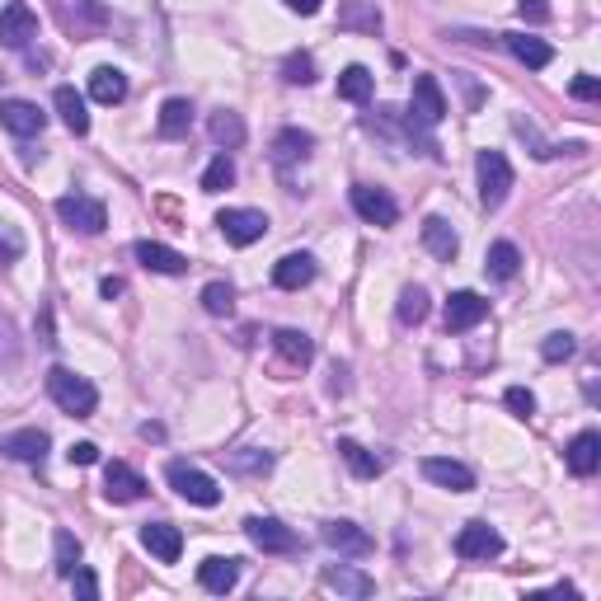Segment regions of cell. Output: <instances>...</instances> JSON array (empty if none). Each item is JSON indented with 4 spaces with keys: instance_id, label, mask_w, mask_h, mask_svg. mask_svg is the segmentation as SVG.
<instances>
[{
    "instance_id": "6da1fadb",
    "label": "cell",
    "mask_w": 601,
    "mask_h": 601,
    "mask_svg": "<svg viewBox=\"0 0 601 601\" xmlns=\"http://www.w3.org/2000/svg\"><path fill=\"white\" fill-rule=\"evenodd\" d=\"M47 395H52V404L71 418H90L94 409H99V390H94L85 376H76L71 367L47 371Z\"/></svg>"
},
{
    "instance_id": "7a4b0ae2",
    "label": "cell",
    "mask_w": 601,
    "mask_h": 601,
    "mask_svg": "<svg viewBox=\"0 0 601 601\" xmlns=\"http://www.w3.org/2000/svg\"><path fill=\"white\" fill-rule=\"evenodd\" d=\"M165 479H170L174 494L188 498V503H198V508H216V503H221V484H216L212 475H202L198 465L170 461V465H165Z\"/></svg>"
},
{
    "instance_id": "3957f363",
    "label": "cell",
    "mask_w": 601,
    "mask_h": 601,
    "mask_svg": "<svg viewBox=\"0 0 601 601\" xmlns=\"http://www.w3.org/2000/svg\"><path fill=\"white\" fill-rule=\"evenodd\" d=\"M475 174H479V202L494 212L503 207V198L512 193V165L503 151H479L475 155Z\"/></svg>"
},
{
    "instance_id": "277c9868",
    "label": "cell",
    "mask_w": 601,
    "mask_h": 601,
    "mask_svg": "<svg viewBox=\"0 0 601 601\" xmlns=\"http://www.w3.org/2000/svg\"><path fill=\"white\" fill-rule=\"evenodd\" d=\"M216 226H221V235H226V245L249 249L254 240L268 235V216H263L259 207H226V212L216 216Z\"/></svg>"
},
{
    "instance_id": "5b68a950",
    "label": "cell",
    "mask_w": 601,
    "mask_h": 601,
    "mask_svg": "<svg viewBox=\"0 0 601 601\" xmlns=\"http://www.w3.org/2000/svg\"><path fill=\"white\" fill-rule=\"evenodd\" d=\"M447 118V94L437 85V76H414V99H409V123L423 132V127H437Z\"/></svg>"
},
{
    "instance_id": "8992f818",
    "label": "cell",
    "mask_w": 601,
    "mask_h": 601,
    "mask_svg": "<svg viewBox=\"0 0 601 601\" xmlns=\"http://www.w3.org/2000/svg\"><path fill=\"white\" fill-rule=\"evenodd\" d=\"M57 216H62L71 231L80 235H99L108 226V212L99 198H85V193H66V198H57Z\"/></svg>"
},
{
    "instance_id": "52a82bcc",
    "label": "cell",
    "mask_w": 601,
    "mask_h": 601,
    "mask_svg": "<svg viewBox=\"0 0 601 601\" xmlns=\"http://www.w3.org/2000/svg\"><path fill=\"white\" fill-rule=\"evenodd\" d=\"M456 555L470 559V564H489V559L503 555V536L489 522H465L456 531Z\"/></svg>"
},
{
    "instance_id": "ba28073f",
    "label": "cell",
    "mask_w": 601,
    "mask_h": 601,
    "mask_svg": "<svg viewBox=\"0 0 601 601\" xmlns=\"http://www.w3.org/2000/svg\"><path fill=\"white\" fill-rule=\"evenodd\" d=\"M348 198H353V212L362 216L367 226H381V231H386V226H395V221H400V207H395V198H390L386 188L353 184V193H348Z\"/></svg>"
},
{
    "instance_id": "9c48e42d",
    "label": "cell",
    "mask_w": 601,
    "mask_h": 601,
    "mask_svg": "<svg viewBox=\"0 0 601 601\" xmlns=\"http://www.w3.org/2000/svg\"><path fill=\"white\" fill-rule=\"evenodd\" d=\"M245 536L254 540V550H263V555H292L296 545H301L292 526H282L278 517H245Z\"/></svg>"
},
{
    "instance_id": "30bf717a",
    "label": "cell",
    "mask_w": 601,
    "mask_h": 601,
    "mask_svg": "<svg viewBox=\"0 0 601 601\" xmlns=\"http://www.w3.org/2000/svg\"><path fill=\"white\" fill-rule=\"evenodd\" d=\"M320 540L334 550V555H348V559H362L371 555V536L362 531L357 522H348V517H334V522L320 526Z\"/></svg>"
},
{
    "instance_id": "8fae6325",
    "label": "cell",
    "mask_w": 601,
    "mask_h": 601,
    "mask_svg": "<svg viewBox=\"0 0 601 601\" xmlns=\"http://www.w3.org/2000/svg\"><path fill=\"white\" fill-rule=\"evenodd\" d=\"M33 38H38V15L24 0H10L0 10V47H29Z\"/></svg>"
},
{
    "instance_id": "7c38bea8",
    "label": "cell",
    "mask_w": 601,
    "mask_h": 601,
    "mask_svg": "<svg viewBox=\"0 0 601 601\" xmlns=\"http://www.w3.org/2000/svg\"><path fill=\"white\" fill-rule=\"evenodd\" d=\"M47 447H52V437H47L43 428H19V432H5V437H0V456L24 461V465H43Z\"/></svg>"
},
{
    "instance_id": "4fadbf2b",
    "label": "cell",
    "mask_w": 601,
    "mask_h": 601,
    "mask_svg": "<svg viewBox=\"0 0 601 601\" xmlns=\"http://www.w3.org/2000/svg\"><path fill=\"white\" fill-rule=\"evenodd\" d=\"M141 494H146V479H141L127 461H108L104 465V498L108 503H137Z\"/></svg>"
},
{
    "instance_id": "5bb4252c",
    "label": "cell",
    "mask_w": 601,
    "mask_h": 601,
    "mask_svg": "<svg viewBox=\"0 0 601 601\" xmlns=\"http://www.w3.org/2000/svg\"><path fill=\"white\" fill-rule=\"evenodd\" d=\"M0 127L15 132V137H38L47 127V113L38 104H29V99H5L0 104Z\"/></svg>"
},
{
    "instance_id": "9a60e30c",
    "label": "cell",
    "mask_w": 601,
    "mask_h": 601,
    "mask_svg": "<svg viewBox=\"0 0 601 601\" xmlns=\"http://www.w3.org/2000/svg\"><path fill=\"white\" fill-rule=\"evenodd\" d=\"M423 479H432L437 489H451V494H470L475 489V470L461 461H447V456H428L423 461Z\"/></svg>"
},
{
    "instance_id": "2e32d148",
    "label": "cell",
    "mask_w": 601,
    "mask_h": 601,
    "mask_svg": "<svg viewBox=\"0 0 601 601\" xmlns=\"http://www.w3.org/2000/svg\"><path fill=\"white\" fill-rule=\"evenodd\" d=\"M141 545H146L160 564H179V555H184V536H179V526H170V522H146L141 526Z\"/></svg>"
},
{
    "instance_id": "e0dca14e",
    "label": "cell",
    "mask_w": 601,
    "mask_h": 601,
    "mask_svg": "<svg viewBox=\"0 0 601 601\" xmlns=\"http://www.w3.org/2000/svg\"><path fill=\"white\" fill-rule=\"evenodd\" d=\"M484 315H489V301H484L479 292H451V301H447V334H465V329H475Z\"/></svg>"
},
{
    "instance_id": "ac0fdd59",
    "label": "cell",
    "mask_w": 601,
    "mask_h": 601,
    "mask_svg": "<svg viewBox=\"0 0 601 601\" xmlns=\"http://www.w3.org/2000/svg\"><path fill=\"white\" fill-rule=\"evenodd\" d=\"M240 564H245V559H221V555L202 559V564H198V583L207 587L212 597H226V592H235V583H240Z\"/></svg>"
},
{
    "instance_id": "d6986e66",
    "label": "cell",
    "mask_w": 601,
    "mask_h": 601,
    "mask_svg": "<svg viewBox=\"0 0 601 601\" xmlns=\"http://www.w3.org/2000/svg\"><path fill=\"white\" fill-rule=\"evenodd\" d=\"M137 259L141 268H151V273H165V278H179V273H188V259L179 254V249L160 245V240H141L137 245Z\"/></svg>"
},
{
    "instance_id": "ffe728a7",
    "label": "cell",
    "mask_w": 601,
    "mask_h": 601,
    "mask_svg": "<svg viewBox=\"0 0 601 601\" xmlns=\"http://www.w3.org/2000/svg\"><path fill=\"white\" fill-rule=\"evenodd\" d=\"M273 282H278L282 292H301V287L315 282V259L310 254H282L273 263Z\"/></svg>"
},
{
    "instance_id": "44dd1931",
    "label": "cell",
    "mask_w": 601,
    "mask_h": 601,
    "mask_svg": "<svg viewBox=\"0 0 601 601\" xmlns=\"http://www.w3.org/2000/svg\"><path fill=\"white\" fill-rule=\"evenodd\" d=\"M564 461H569V470H573L578 479L597 475V465H601V437H597V432H578L569 447H564Z\"/></svg>"
},
{
    "instance_id": "7402d4cb",
    "label": "cell",
    "mask_w": 601,
    "mask_h": 601,
    "mask_svg": "<svg viewBox=\"0 0 601 601\" xmlns=\"http://www.w3.org/2000/svg\"><path fill=\"white\" fill-rule=\"evenodd\" d=\"M423 245H428L432 259L451 263L456 254H461V235L451 231V221H442V216H428V221H423Z\"/></svg>"
},
{
    "instance_id": "603a6c76",
    "label": "cell",
    "mask_w": 601,
    "mask_h": 601,
    "mask_svg": "<svg viewBox=\"0 0 601 601\" xmlns=\"http://www.w3.org/2000/svg\"><path fill=\"white\" fill-rule=\"evenodd\" d=\"M503 47H508L522 66H531V71H540V66L555 62V47L540 43V38H531V33H503Z\"/></svg>"
},
{
    "instance_id": "cb8c5ba5",
    "label": "cell",
    "mask_w": 601,
    "mask_h": 601,
    "mask_svg": "<svg viewBox=\"0 0 601 601\" xmlns=\"http://www.w3.org/2000/svg\"><path fill=\"white\" fill-rule=\"evenodd\" d=\"M324 587H329V592H339V597H357V601L376 592V583H371L367 573L348 569V564H329V569H324Z\"/></svg>"
},
{
    "instance_id": "d4e9b609",
    "label": "cell",
    "mask_w": 601,
    "mask_h": 601,
    "mask_svg": "<svg viewBox=\"0 0 601 601\" xmlns=\"http://www.w3.org/2000/svg\"><path fill=\"white\" fill-rule=\"evenodd\" d=\"M207 132H212V141L221 146V151H235V146H245V118L235 113V108H216L212 123H207Z\"/></svg>"
},
{
    "instance_id": "484cf974",
    "label": "cell",
    "mask_w": 601,
    "mask_h": 601,
    "mask_svg": "<svg viewBox=\"0 0 601 601\" xmlns=\"http://www.w3.org/2000/svg\"><path fill=\"white\" fill-rule=\"evenodd\" d=\"M381 10H376V0H348L339 10V29H353V33H381Z\"/></svg>"
},
{
    "instance_id": "4316f807",
    "label": "cell",
    "mask_w": 601,
    "mask_h": 601,
    "mask_svg": "<svg viewBox=\"0 0 601 601\" xmlns=\"http://www.w3.org/2000/svg\"><path fill=\"white\" fill-rule=\"evenodd\" d=\"M90 94L99 104H123L127 99V76L118 66H94L90 71Z\"/></svg>"
},
{
    "instance_id": "83f0119b",
    "label": "cell",
    "mask_w": 601,
    "mask_h": 601,
    "mask_svg": "<svg viewBox=\"0 0 601 601\" xmlns=\"http://www.w3.org/2000/svg\"><path fill=\"white\" fill-rule=\"evenodd\" d=\"M339 456L348 461V470H353L357 479H376L381 470H386V456L367 451L362 442H353V437H343V442H339Z\"/></svg>"
},
{
    "instance_id": "f1b7e54d",
    "label": "cell",
    "mask_w": 601,
    "mask_h": 601,
    "mask_svg": "<svg viewBox=\"0 0 601 601\" xmlns=\"http://www.w3.org/2000/svg\"><path fill=\"white\" fill-rule=\"evenodd\" d=\"M310 146H315V137L310 132H301V127H282L278 137H273V160L278 165H296V160H306Z\"/></svg>"
},
{
    "instance_id": "f546056e",
    "label": "cell",
    "mask_w": 601,
    "mask_h": 601,
    "mask_svg": "<svg viewBox=\"0 0 601 601\" xmlns=\"http://www.w3.org/2000/svg\"><path fill=\"white\" fill-rule=\"evenodd\" d=\"M52 104H57V113H62L66 132H76V137H85V132H90V113H85V99H80L71 85H62V90L52 94Z\"/></svg>"
},
{
    "instance_id": "4dcf8cb0",
    "label": "cell",
    "mask_w": 601,
    "mask_h": 601,
    "mask_svg": "<svg viewBox=\"0 0 601 601\" xmlns=\"http://www.w3.org/2000/svg\"><path fill=\"white\" fill-rule=\"evenodd\" d=\"M484 268H489V278L512 282V278H517V268H522V249L512 245V240H498V245H489V259H484Z\"/></svg>"
},
{
    "instance_id": "1f68e13d",
    "label": "cell",
    "mask_w": 601,
    "mask_h": 601,
    "mask_svg": "<svg viewBox=\"0 0 601 601\" xmlns=\"http://www.w3.org/2000/svg\"><path fill=\"white\" fill-rule=\"evenodd\" d=\"M273 348H278V357L292 362V367H306L310 357H315V343H310L301 329H278V334H273Z\"/></svg>"
},
{
    "instance_id": "d6a6232c",
    "label": "cell",
    "mask_w": 601,
    "mask_h": 601,
    "mask_svg": "<svg viewBox=\"0 0 601 601\" xmlns=\"http://www.w3.org/2000/svg\"><path fill=\"white\" fill-rule=\"evenodd\" d=\"M371 94H376V76H371L367 66H348L339 76V99H348V104H367Z\"/></svg>"
},
{
    "instance_id": "836d02e7",
    "label": "cell",
    "mask_w": 601,
    "mask_h": 601,
    "mask_svg": "<svg viewBox=\"0 0 601 601\" xmlns=\"http://www.w3.org/2000/svg\"><path fill=\"white\" fill-rule=\"evenodd\" d=\"M193 127V104L188 99H165L160 104V137H184Z\"/></svg>"
},
{
    "instance_id": "e575fe53",
    "label": "cell",
    "mask_w": 601,
    "mask_h": 601,
    "mask_svg": "<svg viewBox=\"0 0 601 601\" xmlns=\"http://www.w3.org/2000/svg\"><path fill=\"white\" fill-rule=\"evenodd\" d=\"M52 569L62 573V578H71V573L80 569V540L71 536V531H57V536H52Z\"/></svg>"
},
{
    "instance_id": "d590c367",
    "label": "cell",
    "mask_w": 601,
    "mask_h": 601,
    "mask_svg": "<svg viewBox=\"0 0 601 601\" xmlns=\"http://www.w3.org/2000/svg\"><path fill=\"white\" fill-rule=\"evenodd\" d=\"M62 19H66V29H80V19H90L94 29H104L108 10L104 5H94V0H62Z\"/></svg>"
},
{
    "instance_id": "8d00e7d4",
    "label": "cell",
    "mask_w": 601,
    "mask_h": 601,
    "mask_svg": "<svg viewBox=\"0 0 601 601\" xmlns=\"http://www.w3.org/2000/svg\"><path fill=\"white\" fill-rule=\"evenodd\" d=\"M231 184H235V160L221 151L212 165L202 170V193H221V188H231Z\"/></svg>"
},
{
    "instance_id": "74e56055",
    "label": "cell",
    "mask_w": 601,
    "mask_h": 601,
    "mask_svg": "<svg viewBox=\"0 0 601 601\" xmlns=\"http://www.w3.org/2000/svg\"><path fill=\"white\" fill-rule=\"evenodd\" d=\"M395 315H400V324H423L428 320V292L423 287H404Z\"/></svg>"
},
{
    "instance_id": "f35d334b",
    "label": "cell",
    "mask_w": 601,
    "mask_h": 601,
    "mask_svg": "<svg viewBox=\"0 0 601 601\" xmlns=\"http://www.w3.org/2000/svg\"><path fill=\"white\" fill-rule=\"evenodd\" d=\"M226 465H231L235 475H268V470H273V456H268V451H231Z\"/></svg>"
},
{
    "instance_id": "ab89813d",
    "label": "cell",
    "mask_w": 601,
    "mask_h": 601,
    "mask_svg": "<svg viewBox=\"0 0 601 601\" xmlns=\"http://www.w3.org/2000/svg\"><path fill=\"white\" fill-rule=\"evenodd\" d=\"M202 310H207V315H231L235 292L226 287V282H207V287H202Z\"/></svg>"
},
{
    "instance_id": "60d3db41",
    "label": "cell",
    "mask_w": 601,
    "mask_h": 601,
    "mask_svg": "<svg viewBox=\"0 0 601 601\" xmlns=\"http://www.w3.org/2000/svg\"><path fill=\"white\" fill-rule=\"evenodd\" d=\"M282 80H287V85H310V80H315V57H310V52H292V57L282 62Z\"/></svg>"
},
{
    "instance_id": "b9f144b4",
    "label": "cell",
    "mask_w": 601,
    "mask_h": 601,
    "mask_svg": "<svg viewBox=\"0 0 601 601\" xmlns=\"http://www.w3.org/2000/svg\"><path fill=\"white\" fill-rule=\"evenodd\" d=\"M540 357H545V362H569L573 357V334H550V339L540 343Z\"/></svg>"
},
{
    "instance_id": "7bdbcfd3",
    "label": "cell",
    "mask_w": 601,
    "mask_h": 601,
    "mask_svg": "<svg viewBox=\"0 0 601 601\" xmlns=\"http://www.w3.org/2000/svg\"><path fill=\"white\" fill-rule=\"evenodd\" d=\"M24 254V235L15 226H0V263H15Z\"/></svg>"
},
{
    "instance_id": "ee69618b",
    "label": "cell",
    "mask_w": 601,
    "mask_h": 601,
    "mask_svg": "<svg viewBox=\"0 0 601 601\" xmlns=\"http://www.w3.org/2000/svg\"><path fill=\"white\" fill-rule=\"evenodd\" d=\"M508 409H512L517 418H531V414H536V395H531L526 386H512V390H508Z\"/></svg>"
},
{
    "instance_id": "f6af8a7d",
    "label": "cell",
    "mask_w": 601,
    "mask_h": 601,
    "mask_svg": "<svg viewBox=\"0 0 601 601\" xmlns=\"http://www.w3.org/2000/svg\"><path fill=\"white\" fill-rule=\"evenodd\" d=\"M71 583H76V597H85V601L99 597V578H94L90 569H76L71 573Z\"/></svg>"
},
{
    "instance_id": "bcb514c9",
    "label": "cell",
    "mask_w": 601,
    "mask_h": 601,
    "mask_svg": "<svg viewBox=\"0 0 601 601\" xmlns=\"http://www.w3.org/2000/svg\"><path fill=\"white\" fill-rule=\"evenodd\" d=\"M517 15L531 19V24H545V19H550V5H545V0H517Z\"/></svg>"
},
{
    "instance_id": "7dc6e473",
    "label": "cell",
    "mask_w": 601,
    "mask_h": 601,
    "mask_svg": "<svg viewBox=\"0 0 601 601\" xmlns=\"http://www.w3.org/2000/svg\"><path fill=\"white\" fill-rule=\"evenodd\" d=\"M569 94H573V99H601V80L597 76H578L569 85Z\"/></svg>"
},
{
    "instance_id": "c3c4849f",
    "label": "cell",
    "mask_w": 601,
    "mask_h": 601,
    "mask_svg": "<svg viewBox=\"0 0 601 601\" xmlns=\"http://www.w3.org/2000/svg\"><path fill=\"white\" fill-rule=\"evenodd\" d=\"M66 461L71 465H94L99 461V447H94V442H76V447L66 451Z\"/></svg>"
},
{
    "instance_id": "681fc988",
    "label": "cell",
    "mask_w": 601,
    "mask_h": 601,
    "mask_svg": "<svg viewBox=\"0 0 601 601\" xmlns=\"http://www.w3.org/2000/svg\"><path fill=\"white\" fill-rule=\"evenodd\" d=\"M287 10H296V15H320V5L324 0H282Z\"/></svg>"
},
{
    "instance_id": "f907efd6",
    "label": "cell",
    "mask_w": 601,
    "mask_h": 601,
    "mask_svg": "<svg viewBox=\"0 0 601 601\" xmlns=\"http://www.w3.org/2000/svg\"><path fill=\"white\" fill-rule=\"evenodd\" d=\"M99 292H104V301L123 296V278H104V282H99Z\"/></svg>"
},
{
    "instance_id": "816d5d0a",
    "label": "cell",
    "mask_w": 601,
    "mask_h": 601,
    "mask_svg": "<svg viewBox=\"0 0 601 601\" xmlns=\"http://www.w3.org/2000/svg\"><path fill=\"white\" fill-rule=\"evenodd\" d=\"M141 437H151V442H160V437H165V428H160V423H146V428H141Z\"/></svg>"
}]
</instances>
